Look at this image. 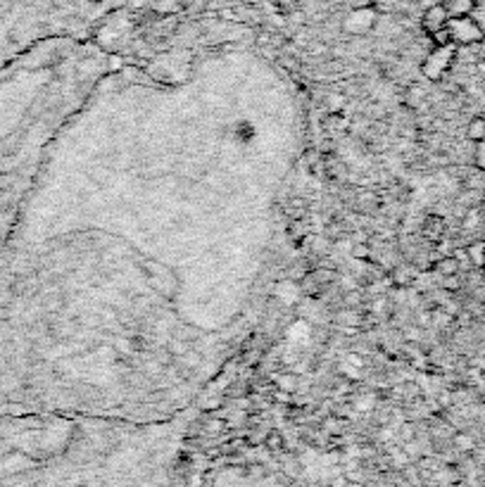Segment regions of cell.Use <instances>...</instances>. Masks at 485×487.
Returning a JSON list of instances; mask_svg holds the SVG:
<instances>
[{
	"instance_id": "8992f818",
	"label": "cell",
	"mask_w": 485,
	"mask_h": 487,
	"mask_svg": "<svg viewBox=\"0 0 485 487\" xmlns=\"http://www.w3.org/2000/svg\"><path fill=\"white\" fill-rule=\"evenodd\" d=\"M373 24H376V8L366 5V8H357L348 15L345 31H350V34H366V31H371Z\"/></svg>"
},
{
	"instance_id": "52a82bcc",
	"label": "cell",
	"mask_w": 485,
	"mask_h": 487,
	"mask_svg": "<svg viewBox=\"0 0 485 487\" xmlns=\"http://www.w3.org/2000/svg\"><path fill=\"white\" fill-rule=\"evenodd\" d=\"M448 19H450V15H448V10L443 8L440 3H431L426 10H423V15H421V21H419V26H421V31L426 36H431L433 31H438V29H445L448 26Z\"/></svg>"
},
{
	"instance_id": "9a60e30c",
	"label": "cell",
	"mask_w": 485,
	"mask_h": 487,
	"mask_svg": "<svg viewBox=\"0 0 485 487\" xmlns=\"http://www.w3.org/2000/svg\"><path fill=\"white\" fill-rule=\"evenodd\" d=\"M440 285H443L445 290H450V292H457V290H461V285H464V281H459V274H454V276H443V281H440Z\"/></svg>"
},
{
	"instance_id": "ac0fdd59",
	"label": "cell",
	"mask_w": 485,
	"mask_h": 487,
	"mask_svg": "<svg viewBox=\"0 0 485 487\" xmlns=\"http://www.w3.org/2000/svg\"><path fill=\"white\" fill-rule=\"evenodd\" d=\"M481 240L485 242V231H483V233H481Z\"/></svg>"
},
{
	"instance_id": "30bf717a",
	"label": "cell",
	"mask_w": 485,
	"mask_h": 487,
	"mask_svg": "<svg viewBox=\"0 0 485 487\" xmlns=\"http://www.w3.org/2000/svg\"><path fill=\"white\" fill-rule=\"evenodd\" d=\"M466 254L471 259V267L473 269H481L485 264V242L483 240H473L466 245Z\"/></svg>"
},
{
	"instance_id": "5b68a950",
	"label": "cell",
	"mask_w": 485,
	"mask_h": 487,
	"mask_svg": "<svg viewBox=\"0 0 485 487\" xmlns=\"http://www.w3.org/2000/svg\"><path fill=\"white\" fill-rule=\"evenodd\" d=\"M457 55H459V48L454 46H445V48H431V53L426 55V60L421 62V71L426 79L431 81H440L450 69H452Z\"/></svg>"
},
{
	"instance_id": "5bb4252c",
	"label": "cell",
	"mask_w": 485,
	"mask_h": 487,
	"mask_svg": "<svg viewBox=\"0 0 485 487\" xmlns=\"http://www.w3.org/2000/svg\"><path fill=\"white\" fill-rule=\"evenodd\" d=\"M473 167L478 171H485V141H478L473 148Z\"/></svg>"
},
{
	"instance_id": "9c48e42d",
	"label": "cell",
	"mask_w": 485,
	"mask_h": 487,
	"mask_svg": "<svg viewBox=\"0 0 485 487\" xmlns=\"http://www.w3.org/2000/svg\"><path fill=\"white\" fill-rule=\"evenodd\" d=\"M445 219L438 217V214H431V217L426 219V224H423V238H428V240L438 242L440 238L445 236Z\"/></svg>"
},
{
	"instance_id": "3957f363",
	"label": "cell",
	"mask_w": 485,
	"mask_h": 487,
	"mask_svg": "<svg viewBox=\"0 0 485 487\" xmlns=\"http://www.w3.org/2000/svg\"><path fill=\"white\" fill-rule=\"evenodd\" d=\"M98 38H55L0 69V252L50 141L112 64Z\"/></svg>"
},
{
	"instance_id": "4fadbf2b",
	"label": "cell",
	"mask_w": 485,
	"mask_h": 487,
	"mask_svg": "<svg viewBox=\"0 0 485 487\" xmlns=\"http://www.w3.org/2000/svg\"><path fill=\"white\" fill-rule=\"evenodd\" d=\"M431 46L433 48H445V46H452V36H450V31H448V26L445 29H438V31H433L431 36Z\"/></svg>"
},
{
	"instance_id": "e0dca14e",
	"label": "cell",
	"mask_w": 485,
	"mask_h": 487,
	"mask_svg": "<svg viewBox=\"0 0 485 487\" xmlns=\"http://www.w3.org/2000/svg\"><path fill=\"white\" fill-rule=\"evenodd\" d=\"M478 271H481V276H483V281H485V264H483V267L478 269Z\"/></svg>"
},
{
	"instance_id": "7a4b0ae2",
	"label": "cell",
	"mask_w": 485,
	"mask_h": 487,
	"mask_svg": "<svg viewBox=\"0 0 485 487\" xmlns=\"http://www.w3.org/2000/svg\"><path fill=\"white\" fill-rule=\"evenodd\" d=\"M203 407L169 420L86 414L0 416V487H188Z\"/></svg>"
},
{
	"instance_id": "7c38bea8",
	"label": "cell",
	"mask_w": 485,
	"mask_h": 487,
	"mask_svg": "<svg viewBox=\"0 0 485 487\" xmlns=\"http://www.w3.org/2000/svg\"><path fill=\"white\" fill-rule=\"evenodd\" d=\"M466 138H469L471 143H478V141H485V117H473L469 121V126H466Z\"/></svg>"
},
{
	"instance_id": "ba28073f",
	"label": "cell",
	"mask_w": 485,
	"mask_h": 487,
	"mask_svg": "<svg viewBox=\"0 0 485 487\" xmlns=\"http://www.w3.org/2000/svg\"><path fill=\"white\" fill-rule=\"evenodd\" d=\"M445 10H448L450 17H464V15H473L476 12V3L478 0H438Z\"/></svg>"
},
{
	"instance_id": "8fae6325",
	"label": "cell",
	"mask_w": 485,
	"mask_h": 487,
	"mask_svg": "<svg viewBox=\"0 0 485 487\" xmlns=\"http://www.w3.org/2000/svg\"><path fill=\"white\" fill-rule=\"evenodd\" d=\"M433 269L438 271L440 276H454L459 274V262L454 259V254H448V257H440L436 264H433Z\"/></svg>"
},
{
	"instance_id": "277c9868",
	"label": "cell",
	"mask_w": 485,
	"mask_h": 487,
	"mask_svg": "<svg viewBox=\"0 0 485 487\" xmlns=\"http://www.w3.org/2000/svg\"><path fill=\"white\" fill-rule=\"evenodd\" d=\"M448 31L452 36V43L457 48H469L478 46L485 38V29L473 15H464V17H450L448 19Z\"/></svg>"
},
{
	"instance_id": "2e32d148",
	"label": "cell",
	"mask_w": 485,
	"mask_h": 487,
	"mask_svg": "<svg viewBox=\"0 0 485 487\" xmlns=\"http://www.w3.org/2000/svg\"><path fill=\"white\" fill-rule=\"evenodd\" d=\"M266 445H269V450H281L283 447L281 433H269V437H266Z\"/></svg>"
},
{
	"instance_id": "6da1fadb",
	"label": "cell",
	"mask_w": 485,
	"mask_h": 487,
	"mask_svg": "<svg viewBox=\"0 0 485 487\" xmlns=\"http://www.w3.org/2000/svg\"><path fill=\"white\" fill-rule=\"evenodd\" d=\"M309 91L253 41L112 55L0 252V416L169 420L253 337L288 252Z\"/></svg>"
}]
</instances>
